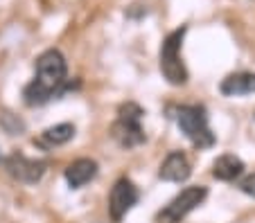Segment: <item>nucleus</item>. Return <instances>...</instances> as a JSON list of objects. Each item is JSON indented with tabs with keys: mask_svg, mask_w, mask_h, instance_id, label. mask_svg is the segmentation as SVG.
<instances>
[{
	"mask_svg": "<svg viewBox=\"0 0 255 223\" xmlns=\"http://www.w3.org/2000/svg\"><path fill=\"white\" fill-rule=\"evenodd\" d=\"M240 189L244 192V194H249V196H253V199H255V174L242 178L240 180Z\"/></svg>",
	"mask_w": 255,
	"mask_h": 223,
	"instance_id": "13",
	"label": "nucleus"
},
{
	"mask_svg": "<svg viewBox=\"0 0 255 223\" xmlns=\"http://www.w3.org/2000/svg\"><path fill=\"white\" fill-rule=\"evenodd\" d=\"M174 120L178 129L197 149H210L215 145V133L208 124V113L199 104H185L174 108Z\"/></svg>",
	"mask_w": 255,
	"mask_h": 223,
	"instance_id": "2",
	"label": "nucleus"
},
{
	"mask_svg": "<svg viewBox=\"0 0 255 223\" xmlns=\"http://www.w3.org/2000/svg\"><path fill=\"white\" fill-rule=\"evenodd\" d=\"M5 171L11 176L14 180L18 183H27V185H34L39 183L45 174V162L43 160H34V158H27L23 153H9L5 158Z\"/></svg>",
	"mask_w": 255,
	"mask_h": 223,
	"instance_id": "7",
	"label": "nucleus"
},
{
	"mask_svg": "<svg viewBox=\"0 0 255 223\" xmlns=\"http://www.w3.org/2000/svg\"><path fill=\"white\" fill-rule=\"evenodd\" d=\"M219 90L226 97L237 95H253L255 92V73H233L219 83Z\"/></svg>",
	"mask_w": 255,
	"mask_h": 223,
	"instance_id": "11",
	"label": "nucleus"
},
{
	"mask_svg": "<svg viewBox=\"0 0 255 223\" xmlns=\"http://www.w3.org/2000/svg\"><path fill=\"white\" fill-rule=\"evenodd\" d=\"M192 176V165L183 151H172L158 169V178L167 183H185Z\"/></svg>",
	"mask_w": 255,
	"mask_h": 223,
	"instance_id": "8",
	"label": "nucleus"
},
{
	"mask_svg": "<svg viewBox=\"0 0 255 223\" xmlns=\"http://www.w3.org/2000/svg\"><path fill=\"white\" fill-rule=\"evenodd\" d=\"M140 192L129 178H118L116 185L111 187V194H109V214L116 223H120L127 217L131 208L138 203Z\"/></svg>",
	"mask_w": 255,
	"mask_h": 223,
	"instance_id": "6",
	"label": "nucleus"
},
{
	"mask_svg": "<svg viewBox=\"0 0 255 223\" xmlns=\"http://www.w3.org/2000/svg\"><path fill=\"white\" fill-rule=\"evenodd\" d=\"M97 171H100V167H97L95 160H91V158H79V160L70 162V165L66 167V183L70 185L72 189H79L84 187V185H88L91 180H95Z\"/></svg>",
	"mask_w": 255,
	"mask_h": 223,
	"instance_id": "9",
	"label": "nucleus"
},
{
	"mask_svg": "<svg viewBox=\"0 0 255 223\" xmlns=\"http://www.w3.org/2000/svg\"><path fill=\"white\" fill-rule=\"evenodd\" d=\"M244 169V162L233 153H224L212 162V176L217 180H224V183H235L237 178H242Z\"/></svg>",
	"mask_w": 255,
	"mask_h": 223,
	"instance_id": "10",
	"label": "nucleus"
},
{
	"mask_svg": "<svg viewBox=\"0 0 255 223\" xmlns=\"http://www.w3.org/2000/svg\"><path fill=\"white\" fill-rule=\"evenodd\" d=\"M72 138H75V126L63 122V124H54L50 129H45L34 142L39 147H43V149H52V147H61L66 142H70Z\"/></svg>",
	"mask_w": 255,
	"mask_h": 223,
	"instance_id": "12",
	"label": "nucleus"
},
{
	"mask_svg": "<svg viewBox=\"0 0 255 223\" xmlns=\"http://www.w3.org/2000/svg\"><path fill=\"white\" fill-rule=\"evenodd\" d=\"M142 115L144 111L133 102H127L118 111V120L111 126V138L118 142V147L122 149H135L140 147L147 136L142 129Z\"/></svg>",
	"mask_w": 255,
	"mask_h": 223,
	"instance_id": "4",
	"label": "nucleus"
},
{
	"mask_svg": "<svg viewBox=\"0 0 255 223\" xmlns=\"http://www.w3.org/2000/svg\"><path fill=\"white\" fill-rule=\"evenodd\" d=\"M66 77H68L66 57L54 48L41 52L39 59H36V74L23 90L25 104L27 106L48 104L54 95H59L66 88Z\"/></svg>",
	"mask_w": 255,
	"mask_h": 223,
	"instance_id": "1",
	"label": "nucleus"
},
{
	"mask_svg": "<svg viewBox=\"0 0 255 223\" xmlns=\"http://www.w3.org/2000/svg\"><path fill=\"white\" fill-rule=\"evenodd\" d=\"M188 29H174L165 36V41L160 43L158 52V63H160V73H163L165 81L172 86H183L188 83V68H185L183 59H181V48H183V39Z\"/></svg>",
	"mask_w": 255,
	"mask_h": 223,
	"instance_id": "3",
	"label": "nucleus"
},
{
	"mask_svg": "<svg viewBox=\"0 0 255 223\" xmlns=\"http://www.w3.org/2000/svg\"><path fill=\"white\" fill-rule=\"evenodd\" d=\"M206 199H208V187H203V185H190V187L181 189V192L156 214L154 223H181Z\"/></svg>",
	"mask_w": 255,
	"mask_h": 223,
	"instance_id": "5",
	"label": "nucleus"
}]
</instances>
